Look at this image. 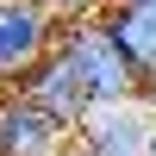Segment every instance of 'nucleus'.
<instances>
[{"mask_svg":"<svg viewBox=\"0 0 156 156\" xmlns=\"http://www.w3.org/2000/svg\"><path fill=\"white\" fill-rule=\"evenodd\" d=\"M12 87H19L25 100H37V106H44L50 119H62L69 131H75V119L87 112V100H81V87H75V75H69V62H62L56 50H44V56H37V62H31V69H25V75H19Z\"/></svg>","mask_w":156,"mask_h":156,"instance_id":"nucleus-6","label":"nucleus"},{"mask_svg":"<svg viewBox=\"0 0 156 156\" xmlns=\"http://www.w3.org/2000/svg\"><path fill=\"white\" fill-rule=\"evenodd\" d=\"M62 144H69L62 119H50L19 87H0V156H56Z\"/></svg>","mask_w":156,"mask_h":156,"instance_id":"nucleus-4","label":"nucleus"},{"mask_svg":"<svg viewBox=\"0 0 156 156\" xmlns=\"http://www.w3.org/2000/svg\"><path fill=\"white\" fill-rule=\"evenodd\" d=\"M50 50L69 62V75H75V87H81L87 106H106V100H137V75H131V62L119 56V44L106 37V25H100L94 12H81V19H56Z\"/></svg>","mask_w":156,"mask_h":156,"instance_id":"nucleus-1","label":"nucleus"},{"mask_svg":"<svg viewBox=\"0 0 156 156\" xmlns=\"http://www.w3.org/2000/svg\"><path fill=\"white\" fill-rule=\"evenodd\" d=\"M144 156H156V119H150V137H144Z\"/></svg>","mask_w":156,"mask_h":156,"instance_id":"nucleus-9","label":"nucleus"},{"mask_svg":"<svg viewBox=\"0 0 156 156\" xmlns=\"http://www.w3.org/2000/svg\"><path fill=\"white\" fill-rule=\"evenodd\" d=\"M150 119H156V112L144 106V100H106V106H87L69 137L87 156H144Z\"/></svg>","mask_w":156,"mask_h":156,"instance_id":"nucleus-2","label":"nucleus"},{"mask_svg":"<svg viewBox=\"0 0 156 156\" xmlns=\"http://www.w3.org/2000/svg\"><path fill=\"white\" fill-rule=\"evenodd\" d=\"M56 37V12L44 0H0V87H12Z\"/></svg>","mask_w":156,"mask_h":156,"instance_id":"nucleus-3","label":"nucleus"},{"mask_svg":"<svg viewBox=\"0 0 156 156\" xmlns=\"http://www.w3.org/2000/svg\"><path fill=\"white\" fill-rule=\"evenodd\" d=\"M56 19H81V12H100V0H44Z\"/></svg>","mask_w":156,"mask_h":156,"instance_id":"nucleus-7","label":"nucleus"},{"mask_svg":"<svg viewBox=\"0 0 156 156\" xmlns=\"http://www.w3.org/2000/svg\"><path fill=\"white\" fill-rule=\"evenodd\" d=\"M56 156H87V150H81V144H75V137H69V144H62V150H56Z\"/></svg>","mask_w":156,"mask_h":156,"instance_id":"nucleus-8","label":"nucleus"},{"mask_svg":"<svg viewBox=\"0 0 156 156\" xmlns=\"http://www.w3.org/2000/svg\"><path fill=\"white\" fill-rule=\"evenodd\" d=\"M137 81H156V0H100L94 12Z\"/></svg>","mask_w":156,"mask_h":156,"instance_id":"nucleus-5","label":"nucleus"}]
</instances>
